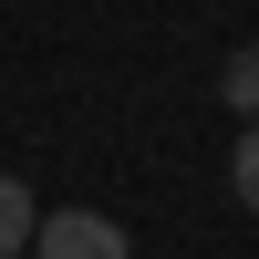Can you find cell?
Wrapping results in <instances>:
<instances>
[{"instance_id": "1", "label": "cell", "mask_w": 259, "mask_h": 259, "mask_svg": "<svg viewBox=\"0 0 259 259\" xmlns=\"http://www.w3.org/2000/svg\"><path fill=\"white\" fill-rule=\"evenodd\" d=\"M31 259H135V239H124L104 207H41V239Z\"/></svg>"}, {"instance_id": "2", "label": "cell", "mask_w": 259, "mask_h": 259, "mask_svg": "<svg viewBox=\"0 0 259 259\" xmlns=\"http://www.w3.org/2000/svg\"><path fill=\"white\" fill-rule=\"evenodd\" d=\"M31 239H41V197H31L21 177H0V259H11V249H31Z\"/></svg>"}, {"instance_id": "3", "label": "cell", "mask_w": 259, "mask_h": 259, "mask_svg": "<svg viewBox=\"0 0 259 259\" xmlns=\"http://www.w3.org/2000/svg\"><path fill=\"white\" fill-rule=\"evenodd\" d=\"M218 94H228V114H239V124H259V41H249V52H228Z\"/></svg>"}, {"instance_id": "4", "label": "cell", "mask_w": 259, "mask_h": 259, "mask_svg": "<svg viewBox=\"0 0 259 259\" xmlns=\"http://www.w3.org/2000/svg\"><path fill=\"white\" fill-rule=\"evenodd\" d=\"M228 187H239V207L259 218V124H239V145H228Z\"/></svg>"}, {"instance_id": "5", "label": "cell", "mask_w": 259, "mask_h": 259, "mask_svg": "<svg viewBox=\"0 0 259 259\" xmlns=\"http://www.w3.org/2000/svg\"><path fill=\"white\" fill-rule=\"evenodd\" d=\"M11 259H31V249H11Z\"/></svg>"}]
</instances>
